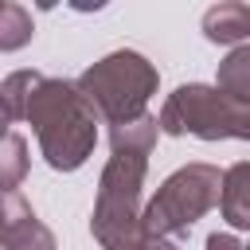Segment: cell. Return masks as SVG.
<instances>
[{
    "label": "cell",
    "instance_id": "6da1fadb",
    "mask_svg": "<svg viewBox=\"0 0 250 250\" xmlns=\"http://www.w3.org/2000/svg\"><path fill=\"white\" fill-rule=\"evenodd\" d=\"M160 117H137L125 125L109 129V160L98 180V199L90 215V230L102 250H145V207H141V188H145V168L156 148Z\"/></svg>",
    "mask_w": 250,
    "mask_h": 250
},
{
    "label": "cell",
    "instance_id": "7a4b0ae2",
    "mask_svg": "<svg viewBox=\"0 0 250 250\" xmlns=\"http://www.w3.org/2000/svg\"><path fill=\"white\" fill-rule=\"evenodd\" d=\"M35 137H39V152L55 172H74L86 164V156L98 145V113L94 105L82 98L78 82L66 78H43L27 102V117H23Z\"/></svg>",
    "mask_w": 250,
    "mask_h": 250
},
{
    "label": "cell",
    "instance_id": "3957f363",
    "mask_svg": "<svg viewBox=\"0 0 250 250\" xmlns=\"http://www.w3.org/2000/svg\"><path fill=\"white\" fill-rule=\"evenodd\" d=\"M156 82H160V74H156V66L145 55L113 51V55H105L94 66L82 70L78 90L94 105V113L113 129V125L145 117V105L156 94Z\"/></svg>",
    "mask_w": 250,
    "mask_h": 250
},
{
    "label": "cell",
    "instance_id": "277c9868",
    "mask_svg": "<svg viewBox=\"0 0 250 250\" xmlns=\"http://www.w3.org/2000/svg\"><path fill=\"white\" fill-rule=\"evenodd\" d=\"M219 199H223V172L215 164H184L145 203V234L148 238L188 234L195 219L219 207Z\"/></svg>",
    "mask_w": 250,
    "mask_h": 250
},
{
    "label": "cell",
    "instance_id": "5b68a950",
    "mask_svg": "<svg viewBox=\"0 0 250 250\" xmlns=\"http://www.w3.org/2000/svg\"><path fill=\"white\" fill-rule=\"evenodd\" d=\"M250 105L227 98L219 86L188 82L176 86L160 109V133L168 137H199V141H227L242 133V117Z\"/></svg>",
    "mask_w": 250,
    "mask_h": 250
},
{
    "label": "cell",
    "instance_id": "8992f818",
    "mask_svg": "<svg viewBox=\"0 0 250 250\" xmlns=\"http://www.w3.org/2000/svg\"><path fill=\"white\" fill-rule=\"evenodd\" d=\"M0 242H4V250H55V234L39 223V215L31 211V203L20 191H4Z\"/></svg>",
    "mask_w": 250,
    "mask_h": 250
},
{
    "label": "cell",
    "instance_id": "52a82bcc",
    "mask_svg": "<svg viewBox=\"0 0 250 250\" xmlns=\"http://www.w3.org/2000/svg\"><path fill=\"white\" fill-rule=\"evenodd\" d=\"M219 211L227 219V227L234 230H250V160H238L223 172V199Z\"/></svg>",
    "mask_w": 250,
    "mask_h": 250
},
{
    "label": "cell",
    "instance_id": "ba28073f",
    "mask_svg": "<svg viewBox=\"0 0 250 250\" xmlns=\"http://www.w3.org/2000/svg\"><path fill=\"white\" fill-rule=\"evenodd\" d=\"M203 35L211 43H234L242 47V39H250V4L227 0L203 12Z\"/></svg>",
    "mask_w": 250,
    "mask_h": 250
},
{
    "label": "cell",
    "instance_id": "9c48e42d",
    "mask_svg": "<svg viewBox=\"0 0 250 250\" xmlns=\"http://www.w3.org/2000/svg\"><path fill=\"white\" fill-rule=\"evenodd\" d=\"M219 90L242 105H250V43L234 47L223 62H219Z\"/></svg>",
    "mask_w": 250,
    "mask_h": 250
},
{
    "label": "cell",
    "instance_id": "30bf717a",
    "mask_svg": "<svg viewBox=\"0 0 250 250\" xmlns=\"http://www.w3.org/2000/svg\"><path fill=\"white\" fill-rule=\"evenodd\" d=\"M39 82H43V74H35V70H12L4 78L0 98H4V117L8 121H23L27 117V102H31Z\"/></svg>",
    "mask_w": 250,
    "mask_h": 250
},
{
    "label": "cell",
    "instance_id": "8fae6325",
    "mask_svg": "<svg viewBox=\"0 0 250 250\" xmlns=\"http://www.w3.org/2000/svg\"><path fill=\"white\" fill-rule=\"evenodd\" d=\"M31 12L16 0H8L0 8V51H20L23 43H31Z\"/></svg>",
    "mask_w": 250,
    "mask_h": 250
},
{
    "label": "cell",
    "instance_id": "7c38bea8",
    "mask_svg": "<svg viewBox=\"0 0 250 250\" xmlns=\"http://www.w3.org/2000/svg\"><path fill=\"white\" fill-rule=\"evenodd\" d=\"M27 176V145L20 133L4 137V156H0V184L4 191H20V180Z\"/></svg>",
    "mask_w": 250,
    "mask_h": 250
},
{
    "label": "cell",
    "instance_id": "4fadbf2b",
    "mask_svg": "<svg viewBox=\"0 0 250 250\" xmlns=\"http://www.w3.org/2000/svg\"><path fill=\"white\" fill-rule=\"evenodd\" d=\"M207 250H246V242H238L234 234H207Z\"/></svg>",
    "mask_w": 250,
    "mask_h": 250
},
{
    "label": "cell",
    "instance_id": "5bb4252c",
    "mask_svg": "<svg viewBox=\"0 0 250 250\" xmlns=\"http://www.w3.org/2000/svg\"><path fill=\"white\" fill-rule=\"evenodd\" d=\"M145 250H180V246H176L172 238H148V242H145Z\"/></svg>",
    "mask_w": 250,
    "mask_h": 250
},
{
    "label": "cell",
    "instance_id": "9a60e30c",
    "mask_svg": "<svg viewBox=\"0 0 250 250\" xmlns=\"http://www.w3.org/2000/svg\"><path fill=\"white\" fill-rule=\"evenodd\" d=\"M238 141H250V109H246V117H242V133H238Z\"/></svg>",
    "mask_w": 250,
    "mask_h": 250
},
{
    "label": "cell",
    "instance_id": "2e32d148",
    "mask_svg": "<svg viewBox=\"0 0 250 250\" xmlns=\"http://www.w3.org/2000/svg\"><path fill=\"white\" fill-rule=\"evenodd\" d=\"M246 250H250V242H246Z\"/></svg>",
    "mask_w": 250,
    "mask_h": 250
}]
</instances>
